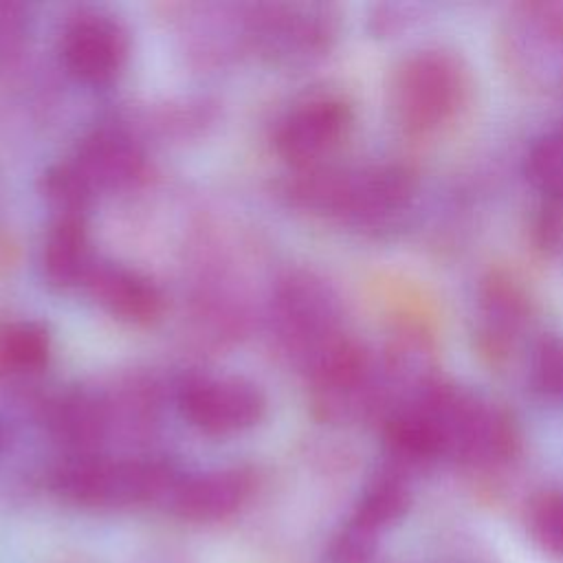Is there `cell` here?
<instances>
[{
	"label": "cell",
	"mask_w": 563,
	"mask_h": 563,
	"mask_svg": "<svg viewBox=\"0 0 563 563\" xmlns=\"http://www.w3.org/2000/svg\"><path fill=\"white\" fill-rule=\"evenodd\" d=\"M468 68L453 51L429 46L409 53L389 79V106L409 134L438 132L468 99Z\"/></svg>",
	"instance_id": "8992f818"
},
{
	"label": "cell",
	"mask_w": 563,
	"mask_h": 563,
	"mask_svg": "<svg viewBox=\"0 0 563 563\" xmlns=\"http://www.w3.org/2000/svg\"><path fill=\"white\" fill-rule=\"evenodd\" d=\"M84 213H55L40 249V268L57 290L81 288L97 262Z\"/></svg>",
	"instance_id": "9a60e30c"
},
{
	"label": "cell",
	"mask_w": 563,
	"mask_h": 563,
	"mask_svg": "<svg viewBox=\"0 0 563 563\" xmlns=\"http://www.w3.org/2000/svg\"><path fill=\"white\" fill-rule=\"evenodd\" d=\"M242 42L260 57L301 66L323 57L339 33V13L323 2H257L238 18Z\"/></svg>",
	"instance_id": "52a82bcc"
},
{
	"label": "cell",
	"mask_w": 563,
	"mask_h": 563,
	"mask_svg": "<svg viewBox=\"0 0 563 563\" xmlns=\"http://www.w3.org/2000/svg\"><path fill=\"white\" fill-rule=\"evenodd\" d=\"M416 183L396 163L336 165L295 169L284 185L286 200L312 216L354 229H389L413 202Z\"/></svg>",
	"instance_id": "6da1fadb"
},
{
	"label": "cell",
	"mask_w": 563,
	"mask_h": 563,
	"mask_svg": "<svg viewBox=\"0 0 563 563\" xmlns=\"http://www.w3.org/2000/svg\"><path fill=\"white\" fill-rule=\"evenodd\" d=\"M29 20V9L22 2L0 0V59H9L22 48Z\"/></svg>",
	"instance_id": "603a6c76"
},
{
	"label": "cell",
	"mask_w": 563,
	"mask_h": 563,
	"mask_svg": "<svg viewBox=\"0 0 563 563\" xmlns=\"http://www.w3.org/2000/svg\"><path fill=\"white\" fill-rule=\"evenodd\" d=\"M44 427L66 449V455L101 453L112 435L103 394L90 389H70L53 398L44 413Z\"/></svg>",
	"instance_id": "5bb4252c"
},
{
	"label": "cell",
	"mask_w": 563,
	"mask_h": 563,
	"mask_svg": "<svg viewBox=\"0 0 563 563\" xmlns=\"http://www.w3.org/2000/svg\"><path fill=\"white\" fill-rule=\"evenodd\" d=\"M512 55L545 86L563 84V4H526L512 22Z\"/></svg>",
	"instance_id": "4fadbf2b"
},
{
	"label": "cell",
	"mask_w": 563,
	"mask_h": 563,
	"mask_svg": "<svg viewBox=\"0 0 563 563\" xmlns=\"http://www.w3.org/2000/svg\"><path fill=\"white\" fill-rule=\"evenodd\" d=\"M132 51L125 22L108 9L81 7L66 15L57 35L64 70L86 86H108L121 77Z\"/></svg>",
	"instance_id": "9c48e42d"
},
{
	"label": "cell",
	"mask_w": 563,
	"mask_h": 563,
	"mask_svg": "<svg viewBox=\"0 0 563 563\" xmlns=\"http://www.w3.org/2000/svg\"><path fill=\"white\" fill-rule=\"evenodd\" d=\"M378 537L345 519L325 545L330 563H369L376 554Z\"/></svg>",
	"instance_id": "7402d4cb"
},
{
	"label": "cell",
	"mask_w": 563,
	"mask_h": 563,
	"mask_svg": "<svg viewBox=\"0 0 563 563\" xmlns=\"http://www.w3.org/2000/svg\"><path fill=\"white\" fill-rule=\"evenodd\" d=\"M53 352L48 328L35 319L0 321V378L40 374Z\"/></svg>",
	"instance_id": "e0dca14e"
},
{
	"label": "cell",
	"mask_w": 563,
	"mask_h": 563,
	"mask_svg": "<svg viewBox=\"0 0 563 563\" xmlns=\"http://www.w3.org/2000/svg\"><path fill=\"white\" fill-rule=\"evenodd\" d=\"M528 530L545 554L563 559V493L543 490L532 499Z\"/></svg>",
	"instance_id": "44dd1931"
},
{
	"label": "cell",
	"mask_w": 563,
	"mask_h": 563,
	"mask_svg": "<svg viewBox=\"0 0 563 563\" xmlns=\"http://www.w3.org/2000/svg\"><path fill=\"white\" fill-rule=\"evenodd\" d=\"M409 499L411 493L402 468L389 464L369 477L347 519L380 537L383 530L391 528L405 517Z\"/></svg>",
	"instance_id": "2e32d148"
},
{
	"label": "cell",
	"mask_w": 563,
	"mask_h": 563,
	"mask_svg": "<svg viewBox=\"0 0 563 563\" xmlns=\"http://www.w3.org/2000/svg\"><path fill=\"white\" fill-rule=\"evenodd\" d=\"M354 123L352 106L336 92H310L292 101L273 125V147L295 169L328 163Z\"/></svg>",
	"instance_id": "30bf717a"
},
{
	"label": "cell",
	"mask_w": 563,
	"mask_h": 563,
	"mask_svg": "<svg viewBox=\"0 0 563 563\" xmlns=\"http://www.w3.org/2000/svg\"><path fill=\"white\" fill-rule=\"evenodd\" d=\"M81 290L112 319L128 325H150L165 312L161 286L134 266L97 257Z\"/></svg>",
	"instance_id": "7c38bea8"
},
{
	"label": "cell",
	"mask_w": 563,
	"mask_h": 563,
	"mask_svg": "<svg viewBox=\"0 0 563 563\" xmlns=\"http://www.w3.org/2000/svg\"><path fill=\"white\" fill-rule=\"evenodd\" d=\"M2 446H4V427L0 422V451H2Z\"/></svg>",
	"instance_id": "cb8c5ba5"
},
{
	"label": "cell",
	"mask_w": 563,
	"mask_h": 563,
	"mask_svg": "<svg viewBox=\"0 0 563 563\" xmlns=\"http://www.w3.org/2000/svg\"><path fill=\"white\" fill-rule=\"evenodd\" d=\"M260 385L233 374H191L176 387V409L196 431L229 438L257 427L266 416Z\"/></svg>",
	"instance_id": "ba28073f"
},
{
	"label": "cell",
	"mask_w": 563,
	"mask_h": 563,
	"mask_svg": "<svg viewBox=\"0 0 563 563\" xmlns=\"http://www.w3.org/2000/svg\"><path fill=\"white\" fill-rule=\"evenodd\" d=\"M528 314L526 295L510 282L501 277H490L479 290V325L495 347L512 341L521 330Z\"/></svg>",
	"instance_id": "ac0fdd59"
},
{
	"label": "cell",
	"mask_w": 563,
	"mask_h": 563,
	"mask_svg": "<svg viewBox=\"0 0 563 563\" xmlns=\"http://www.w3.org/2000/svg\"><path fill=\"white\" fill-rule=\"evenodd\" d=\"M147 172L141 139L125 125H99L79 139L68 158L42 176L55 213H84L99 198L134 189Z\"/></svg>",
	"instance_id": "277c9868"
},
{
	"label": "cell",
	"mask_w": 563,
	"mask_h": 563,
	"mask_svg": "<svg viewBox=\"0 0 563 563\" xmlns=\"http://www.w3.org/2000/svg\"><path fill=\"white\" fill-rule=\"evenodd\" d=\"M268 323L275 343L301 369L347 334L339 292L310 268H290L275 279Z\"/></svg>",
	"instance_id": "5b68a950"
},
{
	"label": "cell",
	"mask_w": 563,
	"mask_h": 563,
	"mask_svg": "<svg viewBox=\"0 0 563 563\" xmlns=\"http://www.w3.org/2000/svg\"><path fill=\"white\" fill-rule=\"evenodd\" d=\"M526 178L556 211H563V119L543 130L526 152Z\"/></svg>",
	"instance_id": "d6986e66"
},
{
	"label": "cell",
	"mask_w": 563,
	"mask_h": 563,
	"mask_svg": "<svg viewBox=\"0 0 563 563\" xmlns=\"http://www.w3.org/2000/svg\"><path fill=\"white\" fill-rule=\"evenodd\" d=\"M396 407H405L420 422L435 457L495 466L506 462L519 442L517 424L501 405L455 383L429 378Z\"/></svg>",
	"instance_id": "7a4b0ae2"
},
{
	"label": "cell",
	"mask_w": 563,
	"mask_h": 563,
	"mask_svg": "<svg viewBox=\"0 0 563 563\" xmlns=\"http://www.w3.org/2000/svg\"><path fill=\"white\" fill-rule=\"evenodd\" d=\"M180 468L154 453L66 455L48 473L51 493L79 510H130L165 504Z\"/></svg>",
	"instance_id": "3957f363"
},
{
	"label": "cell",
	"mask_w": 563,
	"mask_h": 563,
	"mask_svg": "<svg viewBox=\"0 0 563 563\" xmlns=\"http://www.w3.org/2000/svg\"><path fill=\"white\" fill-rule=\"evenodd\" d=\"M528 385L537 398L563 407V336L545 332L532 341L528 354Z\"/></svg>",
	"instance_id": "ffe728a7"
},
{
	"label": "cell",
	"mask_w": 563,
	"mask_h": 563,
	"mask_svg": "<svg viewBox=\"0 0 563 563\" xmlns=\"http://www.w3.org/2000/svg\"><path fill=\"white\" fill-rule=\"evenodd\" d=\"M255 490L257 475L246 466L183 471L163 506L185 523L213 526L240 515Z\"/></svg>",
	"instance_id": "8fae6325"
}]
</instances>
